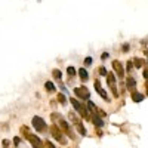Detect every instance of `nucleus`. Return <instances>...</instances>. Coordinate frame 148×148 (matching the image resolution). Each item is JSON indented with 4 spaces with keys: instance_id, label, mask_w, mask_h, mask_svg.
I'll list each match as a JSON object with an SVG mask.
<instances>
[{
    "instance_id": "11",
    "label": "nucleus",
    "mask_w": 148,
    "mask_h": 148,
    "mask_svg": "<svg viewBox=\"0 0 148 148\" xmlns=\"http://www.w3.org/2000/svg\"><path fill=\"white\" fill-rule=\"evenodd\" d=\"M95 87H96V90H98V93H99L102 98H107V95H105V92H104L102 89H101V85H99V81H95Z\"/></svg>"
},
{
    "instance_id": "5",
    "label": "nucleus",
    "mask_w": 148,
    "mask_h": 148,
    "mask_svg": "<svg viewBox=\"0 0 148 148\" xmlns=\"http://www.w3.org/2000/svg\"><path fill=\"white\" fill-rule=\"evenodd\" d=\"M52 135H53V136H55L56 139H58L59 142H61V144H65V139H64V136H62V135H61V132H59V130L56 129L55 126L52 127Z\"/></svg>"
},
{
    "instance_id": "21",
    "label": "nucleus",
    "mask_w": 148,
    "mask_h": 148,
    "mask_svg": "<svg viewBox=\"0 0 148 148\" xmlns=\"http://www.w3.org/2000/svg\"><path fill=\"white\" fill-rule=\"evenodd\" d=\"M144 77H147V78H148V70H145V71H144Z\"/></svg>"
},
{
    "instance_id": "16",
    "label": "nucleus",
    "mask_w": 148,
    "mask_h": 148,
    "mask_svg": "<svg viewBox=\"0 0 148 148\" xmlns=\"http://www.w3.org/2000/svg\"><path fill=\"white\" fill-rule=\"evenodd\" d=\"M53 76H55L56 78H59V77H61V73H59L58 70H55V71H53Z\"/></svg>"
},
{
    "instance_id": "13",
    "label": "nucleus",
    "mask_w": 148,
    "mask_h": 148,
    "mask_svg": "<svg viewBox=\"0 0 148 148\" xmlns=\"http://www.w3.org/2000/svg\"><path fill=\"white\" fill-rule=\"evenodd\" d=\"M46 89H48L49 92H55V86L52 85L50 81H48V83H46Z\"/></svg>"
},
{
    "instance_id": "8",
    "label": "nucleus",
    "mask_w": 148,
    "mask_h": 148,
    "mask_svg": "<svg viewBox=\"0 0 148 148\" xmlns=\"http://www.w3.org/2000/svg\"><path fill=\"white\" fill-rule=\"evenodd\" d=\"M92 118H93V123H95V124L98 126V127H101V126H104V122H102V120H101V118L98 117V115H96V114H92Z\"/></svg>"
},
{
    "instance_id": "4",
    "label": "nucleus",
    "mask_w": 148,
    "mask_h": 148,
    "mask_svg": "<svg viewBox=\"0 0 148 148\" xmlns=\"http://www.w3.org/2000/svg\"><path fill=\"white\" fill-rule=\"evenodd\" d=\"M74 93L80 98V99H89V90L86 87H77L74 89Z\"/></svg>"
},
{
    "instance_id": "12",
    "label": "nucleus",
    "mask_w": 148,
    "mask_h": 148,
    "mask_svg": "<svg viewBox=\"0 0 148 148\" xmlns=\"http://www.w3.org/2000/svg\"><path fill=\"white\" fill-rule=\"evenodd\" d=\"M135 85H136V83H135L133 78H127V87H129V89H133V87H135Z\"/></svg>"
},
{
    "instance_id": "3",
    "label": "nucleus",
    "mask_w": 148,
    "mask_h": 148,
    "mask_svg": "<svg viewBox=\"0 0 148 148\" xmlns=\"http://www.w3.org/2000/svg\"><path fill=\"white\" fill-rule=\"evenodd\" d=\"M71 104H73L74 108H76V110H77L78 113H80V114L83 115V117H85V118H89V113L86 111V108L83 107V105H81V104L78 102L77 99H74V98H73V99H71Z\"/></svg>"
},
{
    "instance_id": "9",
    "label": "nucleus",
    "mask_w": 148,
    "mask_h": 148,
    "mask_svg": "<svg viewBox=\"0 0 148 148\" xmlns=\"http://www.w3.org/2000/svg\"><path fill=\"white\" fill-rule=\"evenodd\" d=\"M132 99L135 102H139V101L144 99V95H141V93H136V92H132Z\"/></svg>"
},
{
    "instance_id": "7",
    "label": "nucleus",
    "mask_w": 148,
    "mask_h": 148,
    "mask_svg": "<svg viewBox=\"0 0 148 148\" xmlns=\"http://www.w3.org/2000/svg\"><path fill=\"white\" fill-rule=\"evenodd\" d=\"M61 126H62V129L65 130V132L68 133L70 136H73V132H71V129H70V126H68V123H67V122H64V120H62V122H61Z\"/></svg>"
},
{
    "instance_id": "20",
    "label": "nucleus",
    "mask_w": 148,
    "mask_h": 148,
    "mask_svg": "<svg viewBox=\"0 0 148 148\" xmlns=\"http://www.w3.org/2000/svg\"><path fill=\"white\" fill-rule=\"evenodd\" d=\"M99 73H101V74H104V76H105V74H107V71H105V68H101V70H99Z\"/></svg>"
},
{
    "instance_id": "19",
    "label": "nucleus",
    "mask_w": 148,
    "mask_h": 148,
    "mask_svg": "<svg viewBox=\"0 0 148 148\" xmlns=\"http://www.w3.org/2000/svg\"><path fill=\"white\" fill-rule=\"evenodd\" d=\"M58 98H59V101H61V102H65V98H64V96H62V95H59V96H58Z\"/></svg>"
},
{
    "instance_id": "14",
    "label": "nucleus",
    "mask_w": 148,
    "mask_h": 148,
    "mask_svg": "<svg viewBox=\"0 0 148 148\" xmlns=\"http://www.w3.org/2000/svg\"><path fill=\"white\" fill-rule=\"evenodd\" d=\"M67 73L70 74V76H74V74H76V71H74V68H73V67H68V70H67Z\"/></svg>"
},
{
    "instance_id": "1",
    "label": "nucleus",
    "mask_w": 148,
    "mask_h": 148,
    "mask_svg": "<svg viewBox=\"0 0 148 148\" xmlns=\"http://www.w3.org/2000/svg\"><path fill=\"white\" fill-rule=\"evenodd\" d=\"M33 127L37 132H44L46 130V123H44V120L41 117L36 115V117H33Z\"/></svg>"
},
{
    "instance_id": "10",
    "label": "nucleus",
    "mask_w": 148,
    "mask_h": 148,
    "mask_svg": "<svg viewBox=\"0 0 148 148\" xmlns=\"http://www.w3.org/2000/svg\"><path fill=\"white\" fill-rule=\"evenodd\" d=\"M78 74H80V77H81V80H83V81H86V80L89 78L87 71H86L85 68H80V70H78Z\"/></svg>"
},
{
    "instance_id": "22",
    "label": "nucleus",
    "mask_w": 148,
    "mask_h": 148,
    "mask_svg": "<svg viewBox=\"0 0 148 148\" xmlns=\"http://www.w3.org/2000/svg\"><path fill=\"white\" fill-rule=\"evenodd\" d=\"M147 89H148V83H147Z\"/></svg>"
},
{
    "instance_id": "18",
    "label": "nucleus",
    "mask_w": 148,
    "mask_h": 148,
    "mask_svg": "<svg viewBox=\"0 0 148 148\" xmlns=\"http://www.w3.org/2000/svg\"><path fill=\"white\" fill-rule=\"evenodd\" d=\"M135 64H136V67H141L142 65V61L141 59H135Z\"/></svg>"
},
{
    "instance_id": "17",
    "label": "nucleus",
    "mask_w": 148,
    "mask_h": 148,
    "mask_svg": "<svg viewBox=\"0 0 148 148\" xmlns=\"http://www.w3.org/2000/svg\"><path fill=\"white\" fill-rule=\"evenodd\" d=\"M85 64H86V65L92 64V58H86V59H85Z\"/></svg>"
},
{
    "instance_id": "15",
    "label": "nucleus",
    "mask_w": 148,
    "mask_h": 148,
    "mask_svg": "<svg viewBox=\"0 0 148 148\" xmlns=\"http://www.w3.org/2000/svg\"><path fill=\"white\" fill-rule=\"evenodd\" d=\"M44 148H55V147H53V144H50L49 141H46V142H44Z\"/></svg>"
},
{
    "instance_id": "6",
    "label": "nucleus",
    "mask_w": 148,
    "mask_h": 148,
    "mask_svg": "<svg viewBox=\"0 0 148 148\" xmlns=\"http://www.w3.org/2000/svg\"><path fill=\"white\" fill-rule=\"evenodd\" d=\"M113 67H114V70L117 71L118 76H120V77H123V70H122V65H120V62H118V61H114V62H113Z\"/></svg>"
},
{
    "instance_id": "2",
    "label": "nucleus",
    "mask_w": 148,
    "mask_h": 148,
    "mask_svg": "<svg viewBox=\"0 0 148 148\" xmlns=\"http://www.w3.org/2000/svg\"><path fill=\"white\" fill-rule=\"evenodd\" d=\"M22 132H24V135H25V136L28 138V141H30V142H31V144L34 145V147H36V148H41V142L39 141V138H37V136H34V135H31V133L28 132V129H27L25 126L22 127Z\"/></svg>"
}]
</instances>
